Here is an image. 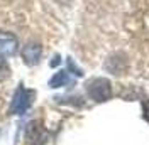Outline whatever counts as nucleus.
I'll return each instance as SVG.
<instances>
[{
  "label": "nucleus",
  "instance_id": "obj_1",
  "mask_svg": "<svg viewBox=\"0 0 149 145\" xmlns=\"http://www.w3.org/2000/svg\"><path fill=\"white\" fill-rule=\"evenodd\" d=\"M86 93L93 101L97 103H103V101L110 100L112 96V84L109 79L105 78H95L86 84Z\"/></svg>",
  "mask_w": 149,
  "mask_h": 145
},
{
  "label": "nucleus",
  "instance_id": "obj_2",
  "mask_svg": "<svg viewBox=\"0 0 149 145\" xmlns=\"http://www.w3.org/2000/svg\"><path fill=\"white\" fill-rule=\"evenodd\" d=\"M34 91L32 90H26V88H19L15 91V95H14V100H12V105H10V110H12V113H24L26 110L32 105V100H34Z\"/></svg>",
  "mask_w": 149,
  "mask_h": 145
},
{
  "label": "nucleus",
  "instance_id": "obj_3",
  "mask_svg": "<svg viewBox=\"0 0 149 145\" xmlns=\"http://www.w3.org/2000/svg\"><path fill=\"white\" fill-rule=\"evenodd\" d=\"M47 137L49 135H47L46 128L41 123H37V122L29 123L27 130H26V138L31 145H44L47 142Z\"/></svg>",
  "mask_w": 149,
  "mask_h": 145
},
{
  "label": "nucleus",
  "instance_id": "obj_4",
  "mask_svg": "<svg viewBox=\"0 0 149 145\" xmlns=\"http://www.w3.org/2000/svg\"><path fill=\"white\" fill-rule=\"evenodd\" d=\"M41 54H42V47L37 44V42H29V44H26L24 49H22V59H24V63L29 64V66H34V64L39 63Z\"/></svg>",
  "mask_w": 149,
  "mask_h": 145
},
{
  "label": "nucleus",
  "instance_id": "obj_5",
  "mask_svg": "<svg viewBox=\"0 0 149 145\" xmlns=\"http://www.w3.org/2000/svg\"><path fill=\"white\" fill-rule=\"evenodd\" d=\"M15 52H17V42H15V39L0 37V56L7 57V56H14Z\"/></svg>",
  "mask_w": 149,
  "mask_h": 145
},
{
  "label": "nucleus",
  "instance_id": "obj_6",
  "mask_svg": "<svg viewBox=\"0 0 149 145\" xmlns=\"http://www.w3.org/2000/svg\"><path fill=\"white\" fill-rule=\"evenodd\" d=\"M65 84H73V79L68 76L66 71L56 72L54 76L51 78V81H49V86L51 88H59V86H65Z\"/></svg>",
  "mask_w": 149,
  "mask_h": 145
},
{
  "label": "nucleus",
  "instance_id": "obj_7",
  "mask_svg": "<svg viewBox=\"0 0 149 145\" xmlns=\"http://www.w3.org/2000/svg\"><path fill=\"white\" fill-rule=\"evenodd\" d=\"M10 76V68L9 64H7V61L0 56V81H3V79H7Z\"/></svg>",
  "mask_w": 149,
  "mask_h": 145
},
{
  "label": "nucleus",
  "instance_id": "obj_8",
  "mask_svg": "<svg viewBox=\"0 0 149 145\" xmlns=\"http://www.w3.org/2000/svg\"><path fill=\"white\" fill-rule=\"evenodd\" d=\"M142 115H144V120L149 123V100L142 101Z\"/></svg>",
  "mask_w": 149,
  "mask_h": 145
}]
</instances>
